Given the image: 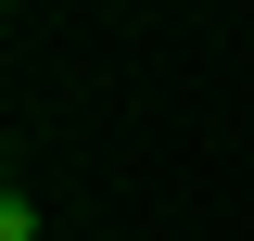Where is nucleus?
Returning <instances> with one entry per match:
<instances>
[{
	"label": "nucleus",
	"mask_w": 254,
	"mask_h": 241,
	"mask_svg": "<svg viewBox=\"0 0 254 241\" xmlns=\"http://www.w3.org/2000/svg\"><path fill=\"white\" fill-rule=\"evenodd\" d=\"M0 241H38V203H0Z\"/></svg>",
	"instance_id": "obj_1"
},
{
	"label": "nucleus",
	"mask_w": 254,
	"mask_h": 241,
	"mask_svg": "<svg viewBox=\"0 0 254 241\" xmlns=\"http://www.w3.org/2000/svg\"><path fill=\"white\" fill-rule=\"evenodd\" d=\"M0 203H13V165H0Z\"/></svg>",
	"instance_id": "obj_2"
},
{
	"label": "nucleus",
	"mask_w": 254,
	"mask_h": 241,
	"mask_svg": "<svg viewBox=\"0 0 254 241\" xmlns=\"http://www.w3.org/2000/svg\"><path fill=\"white\" fill-rule=\"evenodd\" d=\"M0 13H13V0H0Z\"/></svg>",
	"instance_id": "obj_3"
}]
</instances>
